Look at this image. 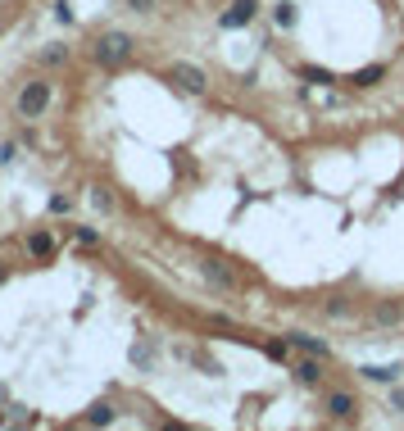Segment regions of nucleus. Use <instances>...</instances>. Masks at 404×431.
Returning <instances> with one entry per match:
<instances>
[{
  "mask_svg": "<svg viewBox=\"0 0 404 431\" xmlns=\"http://www.w3.org/2000/svg\"><path fill=\"white\" fill-rule=\"evenodd\" d=\"M390 409H400V413H404V390H395V395H390Z\"/></svg>",
  "mask_w": 404,
  "mask_h": 431,
  "instance_id": "obj_18",
  "label": "nucleus"
},
{
  "mask_svg": "<svg viewBox=\"0 0 404 431\" xmlns=\"http://www.w3.org/2000/svg\"><path fill=\"white\" fill-rule=\"evenodd\" d=\"M300 78H304V82H332V73H327V68H314V64H304V68H300Z\"/></svg>",
  "mask_w": 404,
  "mask_h": 431,
  "instance_id": "obj_15",
  "label": "nucleus"
},
{
  "mask_svg": "<svg viewBox=\"0 0 404 431\" xmlns=\"http://www.w3.org/2000/svg\"><path fill=\"white\" fill-rule=\"evenodd\" d=\"M286 341L296 345V350H304V354H318V359H327V354H332V350H327V341H318V336H309V331H291Z\"/></svg>",
  "mask_w": 404,
  "mask_h": 431,
  "instance_id": "obj_7",
  "label": "nucleus"
},
{
  "mask_svg": "<svg viewBox=\"0 0 404 431\" xmlns=\"http://www.w3.org/2000/svg\"><path fill=\"white\" fill-rule=\"evenodd\" d=\"M64 59H68V46H46V51H41V64H64Z\"/></svg>",
  "mask_w": 404,
  "mask_h": 431,
  "instance_id": "obj_14",
  "label": "nucleus"
},
{
  "mask_svg": "<svg viewBox=\"0 0 404 431\" xmlns=\"http://www.w3.org/2000/svg\"><path fill=\"white\" fill-rule=\"evenodd\" d=\"M296 19H300V9L291 5V0H281V5L273 9V23H277V28H296Z\"/></svg>",
  "mask_w": 404,
  "mask_h": 431,
  "instance_id": "obj_8",
  "label": "nucleus"
},
{
  "mask_svg": "<svg viewBox=\"0 0 404 431\" xmlns=\"http://www.w3.org/2000/svg\"><path fill=\"white\" fill-rule=\"evenodd\" d=\"M168 78H173L182 91H191V95H204V86H209V82H204V73L195 68V64H173V73H168Z\"/></svg>",
  "mask_w": 404,
  "mask_h": 431,
  "instance_id": "obj_3",
  "label": "nucleus"
},
{
  "mask_svg": "<svg viewBox=\"0 0 404 431\" xmlns=\"http://www.w3.org/2000/svg\"><path fill=\"white\" fill-rule=\"evenodd\" d=\"M128 55H132V36L128 32H105L100 41H95V64H105V68H118Z\"/></svg>",
  "mask_w": 404,
  "mask_h": 431,
  "instance_id": "obj_1",
  "label": "nucleus"
},
{
  "mask_svg": "<svg viewBox=\"0 0 404 431\" xmlns=\"http://www.w3.org/2000/svg\"><path fill=\"white\" fill-rule=\"evenodd\" d=\"M128 9H132V14H150L155 0H128Z\"/></svg>",
  "mask_w": 404,
  "mask_h": 431,
  "instance_id": "obj_16",
  "label": "nucleus"
},
{
  "mask_svg": "<svg viewBox=\"0 0 404 431\" xmlns=\"http://www.w3.org/2000/svg\"><path fill=\"white\" fill-rule=\"evenodd\" d=\"M87 422H91V427H105V422H114V409H109V404H91Z\"/></svg>",
  "mask_w": 404,
  "mask_h": 431,
  "instance_id": "obj_12",
  "label": "nucleus"
},
{
  "mask_svg": "<svg viewBox=\"0 0 404 431\" xmlns=\"http://www.w3.org/2000/svg\"><path fill=\"white\" fill-rule=\"evenodd\" d=\"M377 323H400V309H377Z\"/></svg>",
  "mask_w": 404,
  "mask_h": 431,
  "instance_id": "obj_17",
  "label": "nucleus"
},
{
  "mask_svg": "<svg viewBox=\"0 0 404 431\" xmlns=\"http://www.w3.org/2000/svg\"><path fill=\"white\" fill-rule=\"evenodd\" d=\"M0 281H5V264H0Z\"/></svg>",
  "mask_w": 404,
  "mask_h": 431,
  "instance_id": "obj_19",
  "label": "nucleus"
},
{
  "mask_svg": "<svg viewBox=\"0 0 404 431\" xmlns=\"http://www.w3.org/2000/svg\"><path fill=\"white\" fill-rule=\"evenodd\" d=\"M327 417H354V395L350 390H327Z\"/></svg>",
  "mask_w": 404,
  "mask_h": 431,
  "instance_id": "obj_6",
  "label": "nucleus"
},
{
  "mask_svg": "<svg viewBox=\"0 0 404 431\" xmlns=\"http://www.w3.org/2000/svg\"><path fill=\"white\" fill-rule=\"evenodd\" d=\"M254 14H259V0H237V5L223 14V28H246Z\"/></svg>",
  "mask_w": 404,
  "mask_h": 431,
  "instance_id": "obj_4",
  "label": "nucleus"
},
{
  "mask_svg": "<svg viewBox=\"0 0 404 431\" xmlns=\"http://www.w3.org/2000/svg\"><path fill=\"white\" fill-rule=\"evenodd\" d=\"M291 373H296V381H304V386H318V381H323V359H318V354H304Z\"/></svg>",
  "mask_w": 404,
  "mask_h": 431,
  "instance_id": "obj_5",
  "label": "nucleus"
},
{
  "mask_svg": "<svg viewBox=\"0 0 404 431\" xmlns=\"http://www.w3.org/2000/svg\"><path fill=\"white\" fill-rule=\"evenodd\" d=\"M382 78H386V64H368V68L354 73V86H373V82H382Z\"/></svg>",
  "mask_w": 404,
  "mask_h": 431,
  "instance_id": "obj_9",
  "label": "nucleus"
},
{
  "mask_svg": "<svg viewBox=\"0 0 404 431\" xmlns=\"http://www.w3.org/2000/svg\"><path fill=\"white\" fill-rule=\"evenodd\" d=\"M363 377H368V381H400V368H390V363H373V368H363Z\"/></svg>",
  "mask_w": 404,
  "mask_h": 431,
  "instance_id": "obj_10",
  "label": "nucleus"
},
{
  "mask_svg": "<svg viewBox=\"0 0 404 431\" xmlns=\"http://www.w3.org/2000/svg\"><path fill=\"white\" fill-rule=\"evenodd\" d=\"M204 277H209L214 286H232V273H227L223 264H204Z\"/></svg>",
  "mask_w": 404,
  "mask_h": 431,
  "instance_id": "obj_13",
  "label": "nucleus"
},
{
  "mask_svg": "<svg viewBox=\"0 0 404 431\" xmlns=\"http://www.w3.org/2000/svg\"><path fill=\"white\" fill-rule=\"evenodd\" d=\"M46 105H51V82H28L19 91V114L23 118H41Z\"/></svg>",
  "mask_w": 404,
  "mask_h": 431,
  "instance_id": "obj_2",
  "label": "nucleus"
},
{
  "mask_svg": "<svg viewBox=\"0 0 404 431\" xmlns=\"http://www.w3.org/2000/svg\"><path fill=\"white\" fill-rule=\"evenodd\" d=\"M28 250H32L36 259H46V254H51V237H46V232H32V237H28Z\"/></svg>",
  "mask_w": 404,
  "mask_h": 431,
  "instance_id": "obj_11",
  "label": "nucleus"
}]
</instances>
